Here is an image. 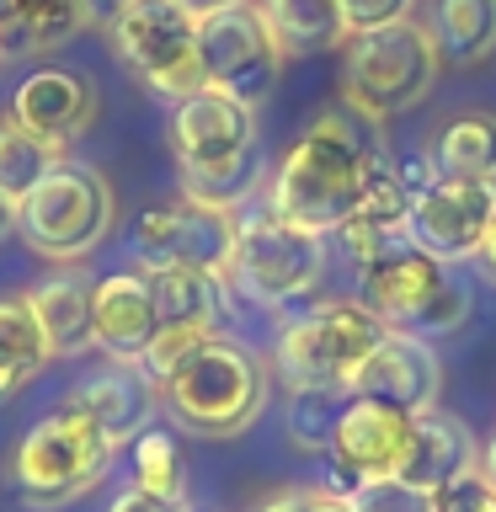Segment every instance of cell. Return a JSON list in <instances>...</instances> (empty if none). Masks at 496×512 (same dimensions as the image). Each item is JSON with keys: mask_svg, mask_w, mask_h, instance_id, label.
Here are the masks:
<instances>
[{"mask_svg": "<svg viewBox=\"0 0 496 512\" xmlns=\"http://www.w3.org/2000/svg\"><path fill=\"white\" fill-rule=\"evenodd\" d=\"M352 512H438V496L422 491V486H406L400 475L390 480H363L352 486Z\"/></svg>", "mask_w": 496, "mask_h": 512, "instance_id": "obj_30", "label": "cell"}, {"mask_svg": "<svg viewBox=\"0 0 496 512\" xmlns=\"http://www.w3.org/2000/svg\"><path fill=\"white\" fill-rule=\"evenodd\" d=\"M262 512H310V486L278 491V496H272V502H262Z\"/></svg>", "mask_w": 496, "mask_h": 512, "instance_id": "obj_35", "label": "cell"}, {"mask_svg": "<svg viewBox=\"0 0 496 512\" xmlns=\"http://www.w3.org/2000/svg\"><path fill=\"white\" fill-rule=\"evenodd\" d=\"M96 112V91L75 70H32L11 96V123L48 144H70Z\"/></svg>", "mask_w": 496, "mask_h": 512, "instance_id": "obj_18", "label": "cell"}, {"mask_svg": "<svg viewBox=\"0 0 496 512\" xmlns=\"http://www.w3.org/2000/svg\"><path fill=\"white\" fill-rule=\"evenodd\" d=\"M480 262H486L491 283H496V219H491V235H486V246H480Z\"/></svg>", "mask_w": 496, "mask_h": 512, "instance_id": "obj_39", "label": "cell"}, {"mask_svg": "<svg viewBox=\"0 0 496 512\" xmlns=\"http://www.w3.org/2000/svg\"><path fill=\"white\" fill-rule=\"evenodd\" d=\"M432 43H438L443 64L470 70L496 54V0H432Z\"/></svg>", "mask_w": 496, "mask_h": 512, "instance_id": "obj_25", "label": "cell"}, {"mask_svg": "<svg viewBox=\"0 0 496 512\" xmlns=\"http://www.w3.org/2000/svg\"><path fill=\"white\" fill-rule=\"evenodd\" d=\"M496 219V182H454L438 176L432 187H422L411 198L406 235L411 246H422L427 256H438L443 267H459L480 256Z\"/></svg>", "mask_w": 496, "mask_h": 512, "instance_id": "obj_14", "label": "cell"}, {"mask_svg": "<svg viewBox=\"0 0 496 512\" xmlns=\"http://www.w3.org/2000/svg\"><path fill=\"white\" fill-rule=\"evenodd\" d=\"M358 304H368L390 331L406 336H448L470 320V288L448 272L438 256H427L411 240L384 246L374 262H363L358 272Z\"/></svg>", "mask_w": 496, "mask_h": 512, "instance_id": "obj_4", "label": "cell"}, {"mask_svg": "<svg viewBox=\"0 0 496 512\" xmlns=\"http://www.w3.org/2000/svg\"><path fill=\"white\" fill-rule=\"evenodd\" d=\"M112 214H118V198H112L107 176L91 166H75V160H59L16 203V230L48 262H75V256H91L107 240Z\"/></svg>", "mask_w": 496, "mask_h": 512, "instance_id": "obj_7", "label": "cell"}, {"mask_svg": "<svg viewBox=\"0 0 496 512\" xmlns=\"http://www.w3.org/2000/svg\"><path fill=\"white\" fill-rule=\"evenodd\" d=\"M86 6H91V22H107V27H112V16L128 11L134 0H86Z\"/></svg>", "mask_w": 496, "mask_h": 512, "instance_id": "obj_36", "label": "cell"}, {"mask_svg": "<svg viewBox=\"0 0 496 512\" xmlns=\"http://www.w3.org/2000/svg\"><path fill=\"white\" fill-rule=\"evenodd\" d=\"M342 16H347V32H379V27H395V22H411L416 16V0H342Z\"/></svg>", "mask_w": 496, "mask_h": 512, "instance_id": "obj_31", "label": "cell"}, {"mask_svg": "<svg viewBox=\"0 0 496 512\" xmlns=\"http://www.w3.org/2000/svg\"><path fill=\"white\" fill-rule=\"evenodd\" d=\"M480 470V448L470 438V427L448 411H422L416 416V432H411V454L400 464V480L406 486H422V491H448L459 480H470Z\"/></svg>", "mask_w": 496, "mask_h": 512, "instance_id": "obj_19", "label": "cell"}, {"mask_svg": "<svg viewBox=\"0 0 496 512\" xmlns=\"http://www.w3.org/2000/svg\"><path fill=\"white\" fill-rule=\"evenodd\" d=\"M192 16H214V11H230V6H251V0H182Z\"/></svg>", "mask_w": 496, "mask_h": 512, "instance_id": "obj_37", "label": "cell"}, {"mask_svg": "<svg viewBox=\"0 0 496 512\" xmlns=\"http://www.w3.org/2000/svg\"><path fill=\"white\" fill-rule=\"evenodd\" d=\"M379 160L384 150L358 128V118L320 112L304 128V139L283 155V166L272 171L267 208L310 235H336L352 219V208L363 203V187Z\"/></svg>", "mask_w": 496, "mask_h": 512, "instance_id": "obj_1", "label": "cell"}, {"mask_svg": "<svg viewBox=\"0 0 496 512\" xmlns=\"http://www.w3.org/2000/svg\"><path fill=\"white\" fill-rule=\"evenodd\" d=\"M59 160H64L59 144L27 134V128H16V123L6 118V123H0V198H6V203H22L27 192L59 166Z\"/></svg>", "mask_w": 496, "mask_h": 512, "instance_id": "obj_27", "label": "cell"}, {"mask_svg": "<svg viewBox=\"0 0 496 512\" xmlns=\"http://www.w3.org/2000/svg\"><path fill=\"white\" fill-rule=\"evenodd\" d=\"M171 150L182 166V198L235 208L262 176V134L256 107L235 102L214 86L192 91L171 112Z\"/></svg>", "mask_w": 496, "mask_h": 512, "instance_id": "obj_2", "label": "cell"}, {"mask_svg": "<svg viewBox=\"0 0 496 512\" xmlns=\"http://www.w3.org/2000/svg\"><path fill=\"white\" fill-rule=\"evenodd\" d=\"M112 48L155 96L187 102L203 91V59H198V16L182 0H134L112 16Z\"/></svg>", "mask_w": 496, "mask_h": 512, "instance_id": "obj_10", "label": "cell"}, {"mask_svg": "<svg viewBox=\"0 0 496 512\" xmlns=\"http://www.w3.org/2000/svg\"><path fill=\"white\" fill-rule=\"evenodd\" d=\"M160 315H155V294L144 283V272H112V278L96 283L91 299V342L107 352V358L139 363L144 347L155 342Z\"/></svg>", "mask_w": 496, "mask_h": 512, "instance_id": "obj_17", "label": "cell"}, {"mask_svg": "<svg viewBox=\"0 0 496 512\" xmlns=\"http://www.w3.org/2000/svg\"><path fill=\"white\" fill-rule=\"evenodd\" d=\"M438 390H443L438 352H432L422 336H406V331H384L374 358L358 368V379H352V395L390 400V406L411 411V416L438 406Z\"/></svg>", "mask_w": 496, "mask_h": 512, "instance_id": "obj_16", "label": "cell"}, {"mask_svg": "<svg viewBox=\"0 0 496 512\" xmlns=\"http://www.w3.org/2000/svg\"><path fill=\"white\" fill-rule=\"evenodd\" d=\"M411 432H416V416L390 406V400H374V395H347L342 406V422L331 432V470H336V486L331 491H352L363 480H390L400 475V464L411 454Z\"/></svg>", "mask_w": 496, "mask_h": 512, "instance_id": "obj_13", "label": "cell"}, {"mask_svg": "<svg viewBox=\"0 0 496 512\" xmlns=\"http://www.w3.org/2000/svg\"><path fill=\"white\" fill-rule=\"evenodd\" d=\"M480 480H486V486L496 491V438H491L486 448H480Z\"/></svg>", "mask_w": 496, "mask_h": 512, "instance_id": "obj_38", "label": "cell"}, {"mask_svg": "<svg viewBox=\"0 0 496 512\" xmlns=\"http://www.w3.org/2000/svg\"><path fill=\"white\" fill-rule=\"evenodd\" d=\"M347 395L342 390H294L288 395V438H294L304 454H326L331 432L342 422Z\"/></svg>", "mask_w": 496, "mask_h": 512, "instance_id": "obj_28", "label": "cell"}, {"mask_svg": "<svg viewBox=\"0 0 496 512\" xmlns=\"http://www.w3.org/2000/svg\"><path fill=\"white\" fill-rule=\"evenodd\" d=\"M27 299H32V310H38V326L48 336V347H54V358L96 347L91 342L96 283L86 278V272H54V278H43L38 288H27Z\"/></svg>", "mask_w": 496, "mask_h": 512, "instance_id": "obj_22", "label": "cell"}, {"mask_svg": "<svg viewBox=\"0 0 496 512\" xmlns=\"http://www.w3.org/2000/svg\"><path fill=\"white\" fill-rule=\"evenodd\" d=\"M64 406H75L80 416H91V422L102 427V438L112 448H123V443H134V438H144V432L155 427L160 384L144 374L139 363L112 358L107 368H96V374L80 379Z\"/></svg>", "mask_w": 496, "mask_h": 512, "instance_id": "obj_15", "label": "cell"}, {"mask_svg": "<svg viewBox=\"0 0 496 512\" xmlns=\"http://www.w3.org/2000/svg\"><path fill=\"white\" fill-rule=\"evenodd\" d=\"M310 512H352V496L331 486H310Z\"/></svg>", "mask_w": 496, "mask_h": 512, "instance_id": "obj_34", "label": "cell"}, {"mask_svg": "<svg viewBox=\"0 0 496 512\" xmlns=\"http://www.w3.org/2000/svg\"><path fill=\"white\" fill-rule=\"evenodd\" d=\"M107 512H182V502H160V496L139 491V486H123L118 496H112Z\"/></svg>", "mask_w": 496, "mask_h": 512, "instance_id": "obj_33", "label": "cell"}, {"mask_svg": "<svg viewBox=\"0 0 496 512\" xmlns=\"http://www.w3.org/2000/svg\"><path fill=\"white\" fill-rule=\"evenodd\" d=\"M438 512H496V491L480 480V470L470 480H459V486L438 491Z\"/></svg>", "mask_w": 496, "mask_h": 512, "instance_id": "obj_32", "label": "cell"}, {"mask_svg": "<svg viewBox=\"0 0 496 512\" xmlns=\"http://www.w3.org/2000/svg\"><path fill=\"white\" fill-rule=\"evenodd\" d=\"M16 230V203H6V198H0V240H6Z\"/></svg>", "mask_w": 496, "mask_h": 512, "instance_id": "obj_40", "label": "cell"}, {"mask_svg": "<svg viewBox=\"0 0 496 512\" xmlns=\"http://www.w3.org/2000/svg\"><path fill=\"white\" fill-rule=\"evenodd\" d=\"M112 454L118 448L102 438V427L91 416H80L75 406H59L27 427L22 448H16V486H22L32 507L54 512L75 502V496H86L107 475Z\"/></svg>", "mask_w": 496, "mask_h": 512, "instance_id": "obj_8", "label": "cell"}, {"mask_svg": "<svg viewBox=\"0 0 496 512\" xmlns=\"http://www.w3.org/2000/svg\"><path fill=\"white\" fill-rule=\"evenodd\" d=\"M438 176L454 182H496V112H454L427 144Z\"/></svg>", "mask_w": 496, "mask_h": 512, "instance_id": "obj_23", "label": "cell"}, {"mask_svg": "<svg viewBox=\"0 0 496 512\" xmlns=\"http://www.w3.org/2000/svg\"><path fill=\"white\" fill-rule=\"evenodd\" d=\"M320 272H326V235H310L299 224H288L272 208H251L235 219V262H230V283L246 299L267 304H294L304 294H315Z\"/></svg>", "mask_w": 496, "mask_h": 512, "instance_id": "obj_9", "label": "cell"}, {"mask_svg": "<svg viewBox=\"0 0 496 512\" xmlns=\"http://www.w3.org/2000/svg\"><path fill=\"white\" fill-rule=\"evenodd\" d=\"M91 27L86 0H0V54H43Z\"/></svg>", "mask_w": 496, "mask_h": 512, "instance_id": "obj_21", "label": "cell"}, {"mask_svg": "<svg viewBox=\"0 0 496 512\" xmlns=\"http://www.w3.org/2000/svg\"><path fill=\"white\" fill-rule=\"evenodd\" d=\"M198 59H203V80L235 102L256 107L262 96L278 86L283 70V48L272 38V27L262 22V11L251 6H230L214 16H198Z\"/></svg>", "mask_w": 496, "mask_h": 512, "instance_id": "obj_11", "label": "cell"}, {"mask_svg": "<svg viewBox=\"0 0 496 512\" xmlns=\"http://www.w3.org/2000/svg\"><path fill=\"white\" fill-rule=\"evenodd\" d=\"M54 358L48 336L38 326L27 294H6L0 299V395H16L22 384H32Z\"/></svg>", "mask_w": 496, "mask_h": 512, "instance_id": "obj_26", "label": "cell"}, {"mask_svg": "<svg viewBox=\"0 0 496 512\" xmlns=\"http://www.w3.org/2000/svg\"><path fill=\"white\" fill-rule=\"evenodd\" d=\"M256 11L272 27L283 59L288 54H326V48H342L352 38L342 0H256Z\"/></svg>", "mask_w": 496, "mask_h": 512, "instance_id": "obj_24", "label": "cell"}, {"mask_svg": "<svg viewBox=\"0 0 496 512\" xmlns=\"http://www.w3.org/2000/svg\"><path fill=\"white\" fill-rule=\"evenodd\" d=\"M139 267H192L208 278L230 283L235 262V208L176 198L166 208H150L134 230Z\"/></svg>", "mask_w": 496, "mask_h": 512, "instance_id": "obj_12", "label": "cell"}, {"mask_svg": "<svg viewBox=\"0 0 496 512\" xmlns=\"http://www.w3.org/2000/svg\"><path fill=\"white\" fill-rule=\"evenodd\" d=\"M347 64H342V102L358 123H390L416 102H427V91L443 75V54L432 43L427 22H395L379 32H358L347 38Z\"/></svg>", "mask_w": 496, "mask_h": 512, "instance_id": "obj_3", "label": "cell"}, {"mask_svg": "<svg viewBox=\"0 0 496 512\" xmlns=\"http://www.w3.org/2000/svg\"><path fill=\"white\" fill-rule=\"evenodd\" d=\"M139 272H144V283H150V294H155L160 326L198 331V336L219 331L224 278H208V272H192V267H139Z\"/></svg>", "mask_w": 496, "mask_h": 512, "instance_id": "obj_20", "label": "cell"}, {"mask_svg": "<svg viewBox=\"0 0 496 512\" xmlns=\"http://www.w3.org/2000/svg\"><path fill=\"white\" fill-rule=\"evenodd\" d=\"M171 416L198 438H235L267 406V368L230 336H208L176 374L160 384Z\"/></svg>", "mask_w": 496, "mask_h": 512, "instance_id": "obj_5", "label": "cell"}, {"mask_svg": "<svg viewBox=\"0 0 496 512\" xmlns=\"http://www.w3.org/2000/svg\"><path fill=\"white\" fill-rule=\"evenodd\" d=\"M134 486L160 496V502H182V454L166 427H150L134 438Z\"/></svg>", "mask_w": 496, "mask_h": 512, "instance_id": "obj_29", "label": "cell"}, {"mask_svg": "<svg viewBox=\"0 0 496 512\" xmlns=\"http://www.w3.org/2000/svg\"><path fill=\"white\" fill-rule=\"evenodd\" d=\"M384 320L358 299H320L299 320L283 326L278 342V368L294 390H342L352 395L358 368L374 358L384 342Z\"/></svg>", "mask_w": 496, "mask_h": 512, "instance_id": "obj_6", "label": "cell"}]
</instances>
